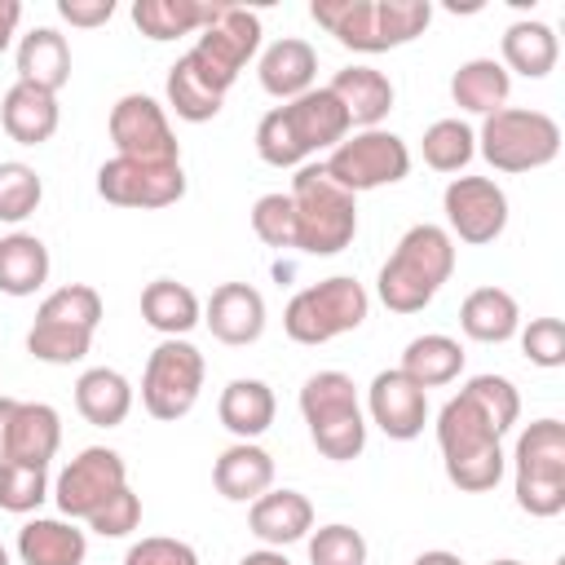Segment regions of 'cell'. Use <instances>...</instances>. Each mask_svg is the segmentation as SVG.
<instances>
[{
    "mask_svg": "<svg viewBox=\"0 0 565 565\" xmlns=\"http://www.w3.org/2000/svg\"><path fill=\"white\" fill-rule=\"evenodd\" d=\"M349 137V115L331 97V88H309L282 106H274L256 124V154L269 168H300L318 150H335Z\"/></svg>",
    "mask_w": 565,
    "mask_h": 565,
    "instance_id": "cell-1",
    "label": "cell"
},
{
    "mask_svg": "<svg viewBox=\"0 0 565 565\" xmlns=\"http://www.w3.org/2000/svg\"><path fill=\"white\" fill-rule=\"evenodd\" d=\"M503 433L486 419V411L459 388L441 415H437V446H441V463L455 490L463 494H486L503 481L508 455H503Z\"/></svg>",
    "mask_w": 565,
    "mask_h": 565,
    "instance_id": "cell-2",
    "label": "cell"
},
{
    "mask_svg": "<svg viewBox=\"0 0 565 565\" xmlns=\"http://www.w3.org/2000/svg\"><path fill=\"white\" fill-rule=\"evenodd\" d=\"M455 274V238L441 225H411L393 256L380 265L375 291L384 300V309L393 313H419L424 305H433V296L446 287V278Z\"/></svg>",
    "mask_w": 565,
    "mask_h": 565,
    "instance_id": "cell-3",
    "label": "cell"
},
{
    "mask_svg": "<svg viewBox=\"0 0 565 565\" xmlns=\"http://www.w3.org/2000/svg\"><path fill=\"white\" fill-rule=\"evenodd\" d=\"M313 22L353 53H388L424 35L433 22L428 0H313Z\"/></svg>",
    "mask_w": 565,
    "mask_h": 565,
    "instance_id": "cell-4",
    "label": "cell"
},
{
    "mask_svg": "<svg viewBox=\"0 0 565 565\" xmlns=\"http://www.w3.org/2000/svg\"><path fill=\"white\" fill-rule=\"evenodd\" d=\"M291 212H296V247L305 256H335L358 234V194L335 185L322 163H300L291 177Z\"/></svg>",
    "mask_w": 565,
    "mask_h": 565,
    "instance_id": "cell-5",
    "label": "cell"
},
{
    "mask_svg": "<svg viewBox=\"0 0 565 565\" xmlns=\"http://www.w3.org/2000/svg\"><path fill=\"white\" fill-rule=\"evenodd\" d=\"M102 322V296L88 282H66L49 291L35 309V322L26 331V353L49 366L84 362L93 349V331Z\"/></svg>",
    "mask_w": 565,
    "mask_h": 565,
    "instance_id": "cell-6",
    "label": "cell"
},
{
    "mask_svg": "<svg viewBox=\"0 0 565 565\" xmlns=\"http://www.w3.org/2000/svg\"><path fill=\"white\" fill-rule=\"evenodd\" d=\"M300 415L318 455L349 463L366 450V415L358 406V388L344 371H313L300 384Z\"/></svg>",
    "mask_w": 565,
    "mask_h": 565,
    "instance_id": "cell-7",
    "label": "cell"
},
{
    "mask_svg": "<svg viewBox=\"0 0 565 565\" xmlns=\"http://www.w3.org/2000/svg\"><path fill=\"white\" fill-rule=\"evenodd\" d=\"M256 49H260V18L247 13L243 4L216 0L207 26L199 31L194 49L185 53V66H190L216 97H225L230 84L238 79V71L256 57Z\"/></svg>",
    "mask_w": 565,
    "mask_h": 565,
    "instance_id": "cell-8",
    "label": "cell"
},
{
    "mask_svg": "<svg viewBox=\"0 0 565 565\" xmlns=\"http://www.w3.org/2000/svg\"><path fill=\"white\" fill-rule=\"evenodd\" d=\"M477 150L494 172H534L561 154V124L543 110L503 106L481 119Z\"/></svg>",
    "mask_w": 565,
    "mask_h": 565,
    "instance_id": "cell-9",
    "label": "cell"
},
{
    "mask_svg": "<svg viewBox=\"0 0 565 565\" xmlns=\"http://www.w3.org/2000/svg\"><path fill=\"white\" fill-rule=\"evenodd\" d=\"M366 309H371L366 287L349 274H335V278H322L287 300L282 331L296 344H327L344 331H358L366 322Z\"/></svg>",
    "mask_w": 565,
    "mask_h": 565,
    "instance_id": "cell-10",
    "label": "cell"
},
{
    "mask_svg": "<svg viewBox=\"0 0 565 565\" xmlns=\"http://www.w3.org/2000/svg\"><path fill=\"white\" fill-rule=\"evenodd\" d=\"M516 508L530 516H556L565 512V424L561 419H534L516 437Z\"/></svg>",
    "mask_w": 565,
    "mask_h": 565,
    "instance_id": "cell-11",
    "label": "cell"
},
{
    "mask_svg": "<svg viewBox=\"0 0 565 565\" xmlns=\"http://www.w3.org/2000/svg\"><path fill=\"white\" fill-rule=\"evenodd\" d=\"M327 177L335 185H344L349 194L362 190H380V185H397L411 172V150L397 132L388 128H362L353 137H344L331 154H327Z\"/></svg>",
    "mask_w": 565,
    "mask_h": 565,
    "instance_id": "cell-12",
    "label": "cell"
},
{
    "mask_svg": "<svg viewBox=\"0 0 565 565\" xmlns=\"http://www.w3.org/2000/svg\"><path fill=\"white\" fill-rule=\"evenodd\" d=\"M203 371H207L203 353L190 340L154 344L146 358V371H141V406L163 424L190 415L199 402V388H203Z\"/></svg>",
    "mask_w": 565,
    "mask_h": 565,
    "instance_id": "cell-13",
    "label": "cell"
},
{
    "mask_svg": "<svg viewBox=\"0 0 565 565\" xmlns=\"http://www.w3.org/2000/svg\"><path fill=\"white\" fill-rule=\"evenodd\" d=\"M110 141L115 154L124 159H141V163H181V146L172 137V124L163 115V106L146 93H124L110 106Z\"/></svg>",
    "mask_w": 565,
    "mask_h": 565,
    "instance_id": "cell-14",
    "label": "cell"
},
{
    "mask_svg": "<svg viewBox=\"0 0 565 565\" xmlns=\"http://www.w3.org/2000/svg\"><path fill=\"white\" fill-rule=\"evenodd\" d=\"M128 486V468L119 459V450L110 446H88L79 450L53 481V499L62 508V516L71 521H88L115 490Z\"/></svg>",
    "mask_w": 565,
    "mask_h": 565,
    "instance_id": "cell-15",
    "label": "cell"
},
{
    "mask_svg": "<svg viewBox=\"0 0 565 565\" xmlns=\"http://www.w3.org/2000/svg\"><path fill=\"white\" fill-rule=\"evenodd\" d=\"M97 194L115 207H168L185 194L181 163H141V159H106L97 168Z\"/></svg>",
    "mask_w": 565,
    "mask_h": 565,
    "instance_id": "cell-16",
    "label": "cell"
},
{
    "mask_svg": "<svg viewBox=\"0 0 565 565\" xmlns=\"http://www.w3.org/2000/svg\"><path fill=\"white\" fill-rule=\"evenodd\" d=\"M441 207H446V225H450L446 234L459 243L481 247L508 230V194L490 177H455L441 194Z\"/></svg>",
    "mask_w": 565,
    "mask_h": 565,
    "instance_id": "cell-17",
    "label": "cell"
},
{
    "mask_svg": "<svg viewBox=\"0 0 565 565\" xmlns=\"http://www.w3.org/2000/svg\"><path fill=\"white\" fill-rule=\"evenodd\" d=\"M366 411H371V424H375L384 437L411 441V437H419L424 424H428V393L393 366V371H380V375L371 380V388H366Z\"/></svg>",
    "mask_w": 565,
    "mask_h": 565,
    "instance_id": "cell-18",
    "label": "cell"
},
{
    "mask_svg": "<svg viewBox=\"0 0 565 565\" xmlns=\"http://www.w3.org/2000/svg\"><path fill=\"white\" fill-rule=\"evenodd\" d=\"M203 322L221 344H256L265 331V296L252 282H221L207 296Z\"/></svg>",
    "mask_w": 565,
    "mask_h": 565,
    "instance_id": "cell-19",
    "label": "cell"
},
{
    "mask_svg": "<svg viewBox=\"0 0 565 565\" xmlns=\"http://www.w3.org/2000/svg\"><path fill=\"white\" fill-rule=\"evenodd\" d=\"M62 446V419L49 402H18L9 415V433H4V450L0 459L9 463H26V468H49V459Z\"/></svg>",
    "mask_w": 565,
    "mask_h": 565,
    "instance_id": "cell-20",
    "label": "cell"
},
{
    "mask_svg": "<svg viewBox=\"0 0 565 565\" xmlns=\"http://www.w3.org/2000/svg\"><path fill=\"white\" fill-rule=\"evenodd\" d=\"M212 486L230 503H252L274 486V459L256 441H234L212 463Z\"/></svg>",
    "mask_w": 565,
    "mask_h": 565,
    "instance_id": "cell-21",
    "label": "cell"
},
{
    "mask_svg": "<svg viewBox=\"0 0 565 565\" xmlns=\"http://www.w3.org/2000/svg\"><path fill=\"white\" fill-rule=\"evenodd\" d=\"M256 71H260V88H265L269 97L291 102V97H300V93L313 88L318 53H313L309 40H300V35H282V40H274V44L260 53V66H256Z\"/></svg>",
    "mask_w": 565,
    "mask_h": 565,
    "instance_id": "cell-22",
    "label": "cell"
},
{
    "mask_svg": "<svg viewBox=\"0 0 565 565\" xmlns=\"http://www.w3.org/2000/svg\"><path fill=\"white\" fill-rule=\"evenodd\" d=\"M247 525L260 543L287 547V543H296L313 530V503L300 490H265L260 499H252Z\"/></svg>",
    "mask_w": 565,
    "mask_h": 565,
    "instance_id": "cell-23",
    "label": "cell"
},
{
    "mask_svg": "<svg viewBox=\"0 0 565 565\" xmlns=\"http://www.w3.org/2000/svg\"><path fill=\"white\" fill-rule=\"evenodd\" d=\"M327 88L344 106L349 128L353 124L358 128H380V119L393 110V84L375 66H344V71H335V79Z\"/></svg>",
    "mask_w": 565,
    "mask_h": 565,
    "instance_id": "cell-24",
    "label": "cell"
},
{
    "mask_svg": "<svg viewBox=\"0 0 565 565\" xmlns=\"http://www.w3.org/2000/svg\"><path fill=\"white\" fill-rule=\"evenodd\" d=\"M88 534L75 521L35 516L18 530V561L22 565H84Z\"/></svg>",
    "mask_w": 565,
    "mask_h": 565,
    "instance_id": "cell-25",
    "label": "cell"
},
{
    "mask_svg": "<svg viewBox=\"0 0 565 565\" xmlns=\"http://www.w3.org/2000/svg\"><path fill=\"white\" fill-rule=\"evenodd\" d=\"M57 93L31 88V84H13L0 102V124L18 146H44L57 132Z\"/></svg>",
    "mask_w": 565,
    "mask_h": 565,
    "instance_id": "cell-26",
    "label": "cell"
},
{
    "mask_svg": "<svg viewBox=\"0 0 565 565\" xmlns=\"http://www.w3.org/2000/svg\"><path fill=\"white\" fill-rule=\"evenodd\" d=\"M71 79V44L53 26H35L18 44V84L57 93Z\"/></svg>",
    "mask_w": 565,
    "mask_h": 565,
    "instance_id": "cell-27",
    "label": "cell"
},
{
    "mask_svg": "<svg viewBox=\"0 0 565 565\" xmlns=\"http://www.w3.org/2000/svg\"><path fill=\"white\" fill-rule=\"evenodd\" d=\"M459 327L477 344H503V340H512L516 327H521L516 296L503 291V287H477V291H468L463 305H459Z\"/></svg>",
    "mask_w": 565,
    "mask_h": 565,
    "instance_id": "cell-28",
    "label": "cell"
},
{
    "mask_svg": "<svg viewBox=\"0 0 565 565\" xmlns=\"http://www.w3.org/2000/svg\"><path fill=\"white\" fill-rule=\"evenodd\" d=\"M75 411L97 428H119L132 411V384L115 366H88L75 380Z\"/></svg>",
    "mask_w": 565,
    "mask_h": 565,
    "instance_id": "cell-29",
    "label": "cell"
},
{
    "mask_svg": "<svg viewBox=\"0 0 565 565\" xmlns=\"http://www.w3.org/2000/svg\"><path fill=\"white\" fill-rule=\"evenodd\" d=\"M274 388L265 380H230L221 388V402H216V415L221 424L238 437V441H256L269 424H274Z\"/></svg>",
    "mask_w": 565,
    "mask_h": 565,
    "instance_id": "cell-30",
    "label": "cell"
},
{
    "mask_svg": "<svg viewBox=\"0 0 565 565\" xmlns=\"http://www.w3.org/2000/svg\"><path fill=\"white\" fill-rule=\"evenodd\" d=\"M141 318H146V327L163 331L168 340H181L185 331H194V327L203 322V305H199V296H194L185 282H177V278H154V282H146V291H141Z\"/></svg>",
    "mask_w": 565,
    "mask_h": 565,
    "instance_id": "cell-31",
    "label": "cell"
},
{
    "mask_svg": "<svg viewBox=\"0 0 565 565\" xmlns=\"http://www.w3.org/2000/svg\"><path fill=\"white\" fill-rule=\"evenodd\" d=\"M508 93H512V75L503 71V62H494V57H468L455 75H450V97H455V106L459 110H472V115H494V110H503V102H508Z\"/></svg>",
    "mask_w": 565,
    "mask_h": 565,
    "instance_id": "cell-32",
    "label": "cell"
},
{
    "mask_svg": "<svg viewBox=\"0 0 565 565\" xmlns=\"http://www.w3.org/2000/svg\"><path fill=\"white\" fill-rule=\"evenodd\" d=\"M561 57V44H556V31L547 22H534V18H521L503 31V71L512 75H525V79H543Z\"/></svg>",
    "mask_w": 565,
    "mask_h": 565,
    "instance_id": "cell-33",
    "label": "cell"
},
{
    "mask_svg": "<svg viewBox=\"0 0 565 565\" xmlns=\"http://www.w3.org/2000/svg\"><path fill=\"white\" fill-rule=\"evenodd\" d=\"M212 9L216 0H137L132 22L146 40H177V35H199Z\"/></svg>",
    "mask_w": 565,
    "mask_h": 565,
    "instance_id": "cell-34",
    "label": "cell"
},
{
    "mask_svg": "<svg viewBox=\"0 0 565 565\" xmlns=\"http://www.w3.org/2000/svg\"><path fill=\"white\" fill-rule=\"evenodd\" d=\"M397 371H402L406 380H415V384L428 393V388L450 384V380L463 371V349H459V340H450V335H441V331L415 335V340L406 344Z\"/></svg>",
    "mask_w": 565,
    "mask_h": 565,
    "instance_id": "cell-35",
    "label": "cell"
},
{
    "mask_svg": "<svg viewBox=\"0 0 565 565\" xmlns=\"http://www.w3.org/2000/svg\"><path fill=\"white\" fill-rule=\"evenodd\" d=\"M49 247L35 234H4L0 238V291L4 296H35L49 282Z\"/></svg>",
    "mask_w": 565,
    "mask_h": 565,
    "instance_id": "cell-36",
    "label": "cell"
},
{
    "mask_svg": "<svg viewBox=\"0 0 565 565\" xmlns=\"http://www.w3.org/2000/svg\"><path fill=\"white\" fill-rule=\"evenodd\" d=\"M477 154V132L463 119H437L424 128V163L433 172H459Z\"/></svg>",
    "mask_w": 565,
    "mask_h": 565,
    "instance_id": "cell-37",
    "label": "cell"
},
{
    "mask_svg": "<svg viewBox=\"0 0 565 565\" xmlns=\"http://www.w3.org/2000/svg\"><path fill=\"white\" fill-rule=\"evenodd\" d=\"M221 102H225V97H216V93L185 66V57L172 62V71H168V106H172L185 124H207V119H216V115H221Z\"/></svg>",
    "mask_w": 565,
    "mask_h": 565,
    "instance_id": "cell-38",
    "label": "cell"
},
{
    "mask_svg": "<svg viewBox=\"0 0 565 565\" xmlns=\"http://www.w3.org/2000/svg\"><path fill=\"white\" fill-rule=\"evenodd\" d=\"M40 199H44V181L31 163H18V159L0 163V221L4 225L26 221L40 207Z\"/></svg>",
    "mask_w": 565,
    "mask_h": 565,
    "instance_id": "cell-39",
    "label": "cell"
},
{
    "mask_svg": "<svg viewBox=\"0 0 565 565\" xmlns=\"http://www.w3.org/2000/svg\"><path fill=\"white\" fill-rule=\"evenodd\" d=\"M49 499V472L44 468H26V463H9L0 459V508L4 512H35Z\"/></svg>",
    "mask_w": 565,
    "mask_h": 565,
    "instance_id": "cell-40",
    "label": "cell"
},
{
    "mask_svg": "<svg viewBox=\"0 0 565 565\" xmlns=\"http://www.w3.org/2000/svg\"><path fill=\"white\" fill-rule=\"evenodd\" d=\"M463 393L486 411V419H490L499 433H508V428L516 424V415H521V393H516V384H512L508 375H472V380L463 384Z\"/></svg>",
    "mask_w": 565,
    "mask_h": 565,
    "instance_id": "cell-41",
    "label": "cell"
},
{
    "mask_svg": "<svg viewBox=\"0 0 565 565\" xmlns=\"http://www.w3.org/2000/svg\"><path fill=\"white\" fill-rule=\"evenodd\" d=\"M309 565H366V539L362 530L331 521L309 539Z\"/></svg>",
    "mask_w": 565,
    "mask_h": 565,
    "instance_id": "cell-42",
    "label": "cell"
},
{
    "mask_svg": "<svg viewBox=\"0 0 565 565\" xmlns=\"http://www.w3.org/2000/svg\"><path fill=\"white\" fill-rule=\"evenodd\" d=\"M252 230L265 247H296V212L287 194H260L252 203Z\"/></svg>",
    "mask_w": 565,
    "mask_h": 565,
    "instance_id": "cell-43",
    "label": "cell"
},
{
    "mask_svg": "<svg viewBox=\"0 0 565 565\" xmlns=\"http://www.w3.org/2000/svg\"><path fill=\"white\" fill-rule=\"evenodd\" d=\"M521 353L534 366H565V322L561 318H530V327L521 331Z\"/></svg>",
    "mask_w": 565,
    "mask_h": 565,
    "instance_id": "cell-44",
    "label": "cell"
},
{
    "mask_svg": "<svg viewBox=\"0 0 565 565\" xmlns=\"http://www.w3.org/2000/svg\"><path fill=\"white\" fill-rule=\"evenodd\" d=\"M137 521H141V499L124 486V490H115V494L88 516V530L102 534V539H124V534L137 530Z\"/></svg>",
    "mask_w": 565,
    "mask_h": 565,
    "instance_id": "cell-45",
    "label": "cell"
},
{
    "mask_svg": "<svg viewBox=\"0 0 565 565\" xmlns=\"http://www.w3.org/2000/svg\"><path fill=\"white\" fill-rule=\"evenodd\" d=\"M124 565H199V552L181 539H168V534H150L141 543L128 547Z\"/></svg>",
    "mask_w": 565,
    "mask_h": 565,
    "instance_id": "cell-46",
    "label": "cell"
},
{
    "mask_svg": "<svg viewBox=\"0 0 565 565\" xmlns=\"http://www.w3.org/2000/svg\"><path fill=\"white\" fill-rule=\"evenodd\" d=\"M57 13L71 26H102L115 18V0H57Z\"/></svg>",
    "mask_w": 565,
    "mask_h": 565,
    "instance_id": "cell-47",
    "label": "cell"
},
{
    "mask_svg": "<svg viewBox=\"0 0 565 565\" xmlns=\"http://www.w3.org/2000/svg\"><path fill=\"white\" fill-rule=\"evenodd\" d=\"M18 22H22V4H18V0H0V53L9 49Z\"/></svg>",
    "mask_w": 565,
    "mask_h": 565,
    "instance_id": "cell-48",
    "label": "cell"
},
{
    "mask_svg": "<svg viewBox=\"0 0 565 565\" xmlns=\"http://www.w3.org/2000/svg\"><path fill=\"white\" fill-rule=\"evenodd\" d=\"M238 565H291V561H287L278 547H260V552H247Z\"/></svg>",
    "mask_w": 565,
    "mask_h": 565,
    "instance_id": "cell-49",
    "label": "cell"
},
{
    "mask_svg": "<svg viewBox=\"0 0 565 565\" xmlns=\"http://www.w3.org/2000/svg\"><path fill=\"white\" fill-rule=\"evenodd\" d=\"M411 565H463L455 552H446V547H433V552H419Z\"/></svg>",
    "mask_w": 565,
    "mask_h": 565,
    "instance_id": "cell-50",
    "label": "cell"
},
{
    "mask_svg": "<svg viewBox=\"0 0 565 565\" xmlns=\"http://www.w3.org/2000/svg\"><path fill=\"white\" fill-rule=\"evenodd\" d=\"M18 397H0V450H4V433H9V415H13Z\"/></svg>",
    "mask_w": 565,
    "mask_h": 565,
    "instance_id": "cell-51",
    "label": "cell"
},
{
    "mask_svg": "<svg viewBox=\"0 0 565 565\" xmlns=\"http://www.w3.org/2000/svg\"><path fill=\"white\" fill-rule=\"evenodd\" d=\"M490 565H521V561H512V556H503V561H490Z\"/></svg>",
    "mask_w": 565,
    "mask_h": 565,
    "instance_id": "cell-52",
    "label": "cell"
},
{
    "mask_svg": "<svg viewBox=\"0 0 565 565\" xmlns=\"http://www.w3.org/2000/svg\"><path fill=\"white\" fill-rule=\"evenodd\" d=\"M0 565H9V552H4V547H0Z\"/></svg>",
    "mask_w": 565,
    "mask_h": 565,
    "instance_id": "cell-53",
    "label": "cell"
}]
</instances>
